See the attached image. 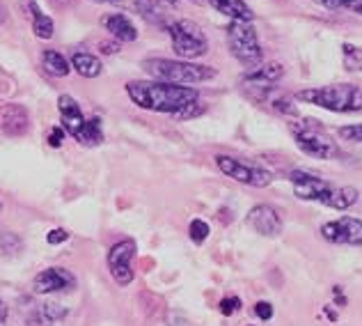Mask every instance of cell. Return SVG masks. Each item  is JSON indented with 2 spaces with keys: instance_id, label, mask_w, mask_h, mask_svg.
I'll return each mask as SVG.
<instances>
[{
  "instance_id": "cell-1",
  "label": "cell",
  "mask_w": 362,
  "mask_h": 326,
  "mask_svg": "<svg viewBox=\"0 0 362 326\" xmlns=\"http://www.w3.org/2000/svg\"><path fill=\"white\" fill-rule=\"evenodd\" d=\"M127 94L138 108L168 115H175L199 99V92L195 88L160 81H131L127 83Z\"/></svg>"
},
{
  "instance_id": "cell-2",
  "label": "cell",
  "mask_w": 362,
  "mask_h": 326,
  "mask_svg": "<svg viewBox=\"0 0 362 326\" xmlns=\"http://www.w3.org/2000/svg\"><path fill=\"white\" fill-rule=\"evenodd\" d=\"M142 67H145V72L154 81L173 83V85H195V83L211 81L216 76L214 67L195 64L186 60H168V57H151V60H145Z\"/></svg>"
},
{
  "instance_id": "cell-3",
  "label": "cell",
  "mask_w": 362,
  "mask_h": 326,
  "mask_svg": "<svg viewBox=\"0 0 362 326\" xmlns=\"http://www.w3.org/2000/svg\"><path fill=\"white\" fill-rule=\"evenodd\" d=\"M298 99L314 103V106H319V108L332 111V113H358V111H362V90L358 88V85H351V83L300 90Z\"/></svg>"
},
{
  "instance_id": "cell-4",
  "label": "cell",
  "mask_w": 362,
  "mask_h": 326,
  "mask_svg": "<svg viewBox=\"0 0 362 326\" xmlns=\"http://www.w3.org/2000/svg\"><path fill=\"white\" fill-rule=\"evenodd\" d=\"M170 40H173V51L181 60H197L209 51V42L204 30L199 28L195 21H188V18H179L168 26Z\"/></svg>"
},
{
  "instance_id": "cell-5",
  "label": "cell",
  "mask_w": 362,
  "mask_h": 326,
  "mask_svg": "<svg viewBox=\"0 0 362 326\" xmlns=\"http://www.w3.org/2000/svg\"><path fill=\"white\" fill-rule=\"evenodd\" d=\"M227 46L232 55L245 67H257L262 62V46L259 37L252 23L247 21H232L227 26Z\"/></svg>"
},
{
  "instance_id": "cell-6",
  "label": "cell",
  "mask_w": 362,
  "mask_h": 326,
  "mask_svg": "<svg viewBox=\"0 0 362 326\" xmlns=\"http://www.w3.org/2000/svg\"><path fill=\"white\" fill-rule=\"evenodd\" d=\"M291 133H293V140H296V147L303 154H308L312 159H332L337 154V147L319 131L314 120L291 124Z\"/></svg>"
},
{
  "instance_id": "cell-7",
  "label": "cell",
  "mask_w": 362,
  "mask_h": 326,
  "mask_svg": "<svg viewBox=\"0 0 362 326\" xmlns=\"http://www.w3.org/2000/svg\"><path fill=\"white\" fill-rule=\"evenodd\" d=\"M216 166L223 175L232 177L236 181L247 186H255V189H264L269 186L273 181V172L266 170L262 166H255V163H247L241 159H234V157H225V154H218L216 157Z\"/></svg>"
},
{
  "instance_id": "cell-8",
  "label": "cell",
  "mask_w": 362,
  "mask_h": 326,
  "mask_svg": "<svg viewBox=\"0 0 362 326\" xmlns=\"http://www.w3.org/2000/svg\"><path fill=\"white\" fill-rule=\"evenodd\" d=\"M133 260H136V242L133 239H122L115 246H110L108 251V271L115 278V283L127 287L133 283L136 271H133Z\"/></svg>"
},
{
  "instance_id": "cell-9",
  "label": "cell",
  "mask_w": 362,
  "mask_h": 326,
  "mask_svg": "<svg viewBox=\"0 0 362 326\" xmlns=\"http://www.w3.org/2000/svg\"><path fill=\"white\" fill-rule=\"evenodd\" d=\"M321 235L330 244L339 246H362V220L354 216H341L321 227Z\"/></svg>"
},
{
  "instance_id": "cell-10",
  "label": "cell",
  "mask_w": 362,
  "mask_h": 326,
  "mask_svg": "<svg viewBox=\"0 0 362 326\" xmlns=\"http://www.w3.org/2000/svg\"><path fill=\"white\" fill-rule=\"evenodd\" d=\"M247 225L262 237H278L282 232V216L273 205H257L247 214Z\"/></svg>"
},
{
  "instance_id": "cell-11",
  "label": "cell",
  "mask_w": 362,
  "mask_h": 326,
  "mask_svg": "<svg viewBox=\"0 0 362 326\" xmlns=\"http://www.w3.org/2000/svg\"><path fill=\"white\" fill-rule=\"evenodd\" d=\"M289 181L293 184V193L300 200H317V203H321L323 196L330 191L328 181H323L321 177L310 175V172H303V170L289 172Z\"/></svg>"
},
{
  "instance_id": "cell-12",
  "label": "cell",
  "mask_w": 362,
  "mask_h": 326,
  "mask_svg": "<svg viewBox=\"0 0 362 326\" xmlns=\"http://www.w3.org/2000/svg\"><path fill=\"white\" fill-rule=\"evenodd\" d=\"M74 285H76V278L69 269H64V266H51V269H44L35 278V292L37 294L64 292V290H71Z\"/></svg>"
},
{
  "instance_id": "cell-13",
  "label": "cell",
  "mask_w": 362,
  "mask_h": 326,
  "mask_svg": "<svg viewBox=\"0 0 362 326\" xmlns=\"http://www.w3.org/2000/svg\"><path fill=\"white\" fill-rule=\"evenodd\" d=\"M284 74V67L280 62H266L259 67H252L250 72L243 76V85L250 90H271L275 81H280Z\"/></svg>"
},
{
  "instance_id": "cell-14",
  "label": "cell",
  "mask_w": 362,
  "mask_h": 326,
  "mask_svg": "<svg viewBox=\"0 0 362 326\" xmlns=\"http://www.w3.org/2000/svg\"><path fill=\"white\" fill-rule=\"evenodd\" d=\"M0 129L12 138L25 136L28 129H30V115H28L25 106H21V103H9V106H5L3 115H0Z\"/></svg>"
},
{
  "instance_id": "cell-15",
  "label": "cell",
  "mask_w": 362,
  "mask_h": 326,
  "mask_svg": "<svg viewBox=\"0 0 362 326\" xmlns=\"http://www.w3.org/2000/svg\"><path fill=\"white\" fill-rule=\"evenodd\" d=\"M58 108H60L62 129L66 133H71L74 138H78V133L83 131V124H85L81 106L76 103L74 97H69V94H62V97L58 99Z\"/></svg>"
},
{
  "instance_id": "cell-16",
  "label": "cell",
  "mask_w": 362,
  "mask_h": 326,
  "mask_svg": "<svg viewBox=\"0 0 362 326\" xmlns=\"http://www.w3.org/2000/svg\"><path fill=\"white\" fill-rule=\"evenodd\" d=\"M101 23L106 26V30L115 37L117 42H136L138 40V30L136 26L131 23V18L127 14H106L101 18Z\"/></svg>"
},
{
  "instance_id": "cell-17",
  "label": "cell",
  "mask_w": 362,
  "mask_h": 326,
  "mask_svg": "<svg viewBox=\"0 0 362 326\" xmlns=\"http://www.w3.org/2000/svg\"><path fill=\"white\" fill-rule=\"evenodd\" d=\"M214 5L216 12H221L225 16H230L232 21H247L252 23V9L245 5V0H209Z\"/></svg>"
},
{
  "instance_id": "cell-18",
  "label": "cell",
  "mask_w": 362,
  "mask_h": 326,
  "mask_svg": "<svg viewBox=\"0 0 362 326\" xmlns=\"http://www.w3.org/2000/svg\"><path fill=\"white\" fill-rule=\"evenodd\" d=\"M323 205H328L332 209H339V212H344V209L354 207L358 203V191L354 186H341V189H330L326 196L321 200Z\"/></svg>"
},
{
  "instance_id": "cell-19",
  "label": "cell",
  "mask_w": 362,
  "mask_h": 326,
  "mask_svg": "<svg viewBox=\"0 0 362 326\" xmlns=\"http://www.w3.org/2000/svg\"><path fill=\"white\" fill-rule=\"evenodd\" d=\"M71 69H76L81 76H85V79H97L103 69V64L94 53L78 51L71 55Z\"/></svg>"
},
{
  "instance_id": "cell-20",
  "label": "cell",
  "mask_w": 362,
  "mask_h": 326,
  "mask_svg": "<svg viewBox=\"0 0 362 326\" xmlns=\"http://www.w3.org/2000/svg\"><path fill=\"white\" fill-rule=\"evenodd\" d=\"M42 67L46 74L55 76V79H64V76L71 72V62L66 60L62 53L51 51V49L42 53Z\"/></svg>"
},
{
  "instance_id": "cell-21",
  "label": "cell",
  "mask_w": 362,
  "mask_h": 326,
  "mask_svg": "<svg viewBox=\"0 0 362 326\" xmlns=\"http://www.w3.org/2000/svg\"><path fill=\"white\" fill-rule=\"evenodd\" d=\"M83 145L94 147V145H101L103 142V131H101V120L99 118H92V120H85L83 124V131L78 133V138Z\"/></svg>"
},
{
  "instance_id": "cell-22",
  "label": "cell",
  "mask_w": 362,
  "mask_h": 326,
  "mask_svg": "<svg viewBox=\"0 0 362 326\" xmlns=\"http://www.w3.org/2000/svg\"><path fill=\"white\" fill-rule=\"evenodd\" d=\"M341 55H344L346 72H362V49L354 44H341Z\"/></svg>"
},
{
  "instance_id": "cell-23",
  "label": "cell",
  "mask_w": 362,
  "mask_h": 326,
  "mask_svg": "<svg viewBox=\"0 0 362 326\" xmlns=\"http://www.w3.org/2000/svg\"><path fill=\"white\" fill-rule=\"evenodd\" d=\"M317 5L326 7V9H346V12H354V14H360L362 16V0H314Z\"/></svg>"
},
{
  "instance_id": "cell-24",
  "label": "cell",
  "mask_w": 362,
  "mask_h": 326,
  "mask_svg": "<svg viewBox=\"0 0 362 326\" xmlns=\"http://www.w3.org/2000/svg\"><path fill=\"white\" fill-rule=\"evenodd\" d=\"M21 251H23V242L16 232H5L0 237V253H5L7 257H14Z\"/></svg>"
},
{
  "instance_id": "cell-25",
  "label": "cell",
  "mask_w": 362,
  "mask_h": 326,
  "mask_svg": "<svg viewBox=\"0 0 362 326\" xmlns=\"http://www.w3.org/2000/svg\"><path fill=\"white\" fill-rule=\"evenodd\" d=\"M33 30H35L37 37H40V40H51V37H53V30H55L53 18H51V16H46V14H37V16H33Z\"/></svg>"
},
{
  "instance_id": "cell-26",
  "label": "cell",
  "mask_w": 362,
  "mask_h": 326,
  "mask_svg": "<svg viewBox=\"0 0 362 326\" xmlns=\"http://www.w3.org/2000/svg\"><path fill=\"white\" fill-rule=\"evenodd\" d=\"M209 225L204 223L202 218H195V220H190V227H188V235H190V239H193L195 244H204L206 242V237H209Z\"/></svg>"
},
{
  "instance_id": "cell-27",
  "label": "cell",
  "mask_w": 362,
  "mask_h": 326,
  "mask_svg": "<svg viewBox=\"0 0 362 326\" xmlns=\"http://www.w3.org/2000/svg\"><path fill=\"white\" fill-rule=\"evenodd\" d=\"M204 113V103L202 101H193V103H188L186 108H181L179 113H175L173 118H177V120H190V118H197V115H202Z\"/></svg>"
},
{
  "instance_id": "cell-28",
  "label": "cell",
  "mask_w": 362,
  "mask_h": 326,
  "mask_svg": "<svg viewBox=\"0 0 362 326\" xmlns=\"http://www.w3.org/2000/svg\"><path fill=\"white\" fill-rule=\"evenodd\" d=\"M271 106L278 113H282V115H289V118H296V115H298V108L293 106L291 99H287V97H275L271 101Z\"/></svg>"
},
{
  "instance_id": "cell-29",
  "label": "cell",
  "mask_w": 362,
  "mask_h": 326,
  "mask_svg": "<svg viewBox=\"0 0 362 326\" xmlns=\"http://www.w3.org/2000/svg\"><path fill=\"white\" fill-rule=\"evenodd\" d=\"M339 138H344L349 142H362V124H349V127H341Z\"/></svg>"
},
{
  "instance_id": "cell-30",
  "label": "cell",
  "mask_w": 362,
  "mask_h": 326,
  "mask_svg": "<svg viewBox=\"0 0 362 326\" xmlns=\"http://www.w3.org/2000/svg\"><path fill=\"white\" fill-rule=\"evenodd\" d=\"M44 315L49 317L51 322H55V320H64L66 317V308L64 305H60V303H53V301H49V303H44Z\"/></svg>"
},
{
  "instance_id": "cell-31",
  "label": "cell",
  "mask_w": 362,
  "mask_h": 326,
  "mask_svg": "<svg viewBox=\"0 0 362 326\" xmlns=\"http://www.w3.org/2000/svg\"><path fill=\"white\" fill-rule=\"evenodd\" d=\"M241 299L239 296H227V299H223L221 301V313L225 315V317H230V315H234V313H239L241 310Z\"/></svg>"
},
{
  "instance_id": "cell-32",
  "label": "cell",
  "mask_w": 362,
  "mask_h": 326,
  "mask_svg": "<svg viewBox=\"0 0 362 326\" xmlns=\"http://www.w3.org/2000/svg\"><path fill=\"white\" fill-rule=\"evenodd\" d=\"M25 324H28V326H53V322H51L49 317H46L44 310H35V313H30V315H28Z\"/></svg>"
},
{
  "instance_id": "cell-33",
  "label": "cell",
  "mask_w": 362,
  "mask_h": 326,
  "mask_svg": "<svg viewBox=\"0 0 362 326\" xmlns=\"http://www.w3.org/2000/svg\"><path fill=\"white\" fill-rule=\"evenodd\" d=\"M255 313H257V317H259V320L269 322L273 317V305L269 301H259L255 305Z\"/></svg>"
},
{
  "instance_id": "cell-34",
  "label": "cell",
  "mask_w": 362,
  "mask_h": 326,
  "mask_svg": "<svg viewBox=\"0 0 362 326\" xmlns=\"http://www.w3.org/2000/svg\"><path fill=\"white\" fill-rule=\"evenodd\" d=\"M66 239H69V232H66V230H51V232L46 235V242H49L51 246H55V244H64Z\"/></svg>"
},
{
  "instance_id": "cell-35",
  "label": "cell",
  "mask_w": 362,
  "mask_h": 326,
  "mask_svg": "<svg viewBox=\"0 0 362 326\" xmlns=\"http://www.w3.org/2000/svg\"><path fill=\"white\" fill-rule=\"evenodd\" d=\"M62 138H64V129L53 127L51 133H49V145H51V147H60V145H62Z\"/></svg>"
},
{
  "instance_id": "cell-36",
  "label": "cell",
  "mask_w": 362,
  "mask_h": 326,
  "mask_svg": "<svg viewBox=\"0 0 362 326\" xmlns=\"http://www.w3.org/2000/svg\"><path fill=\"white\" fill-rule=\"evenodd\" d=\"M168 326H193L190 324L184 315H179V313H170L168 315Z\"/></svg>"
},
{
  "instance_id": "cell-37",
  "label": "cell",
  "mask_w": 362,
  "mask_h": 326,
  "mask_svg": "<svg viewBox=\"0 0 362 326\" xmlns=\"http://www.w3.org/2000/svg\"><path fill=\"white\" fill-rule=\"evenodd\" d=\"M119 46L117 44H110V42H101V53H117Z\"/></svg>"
},
{
  "instance_id": "cell-38",
  "label": "cell",
  "mask_w": 362,
  "mask_h": 326,
  "mask_svg": "<svg viewBox=\"0 0 362 326\" xmlns=\"http://www.w3.org/2000/svg\"><path fill=\"white\" fill-rule=\"evenodd\" d=\"M7 320V305L3 303V299H0V324H3Z\"/></svg>"
},
{
  "instance_id": "cell-39",
  "label": "cell",
  "mask_w": 362,
  "mask_h": 326,
  "mask_svg": "<svg viewBox=\"0 0 362 326\" xmlns=\"http://www.w3.org/2000/svg\"><path fill=\"white\" fill-rule=\"evenodd\" d=\"M97 3H112V0H97Z\"/></svg>"
},
{
  "instance_id": "cell-40",
  "label": "cell",
  "mask_w": 362,
  "mask_h": 326,
  "mask_svg": "<svg viewBox=\"0 0 362 326\" xmlns=\"http://www.w3.org/2000/svg\"><path fill=\"white\" fill-rule=\"evenodd\" d=\"M0 207H3V203H0Z\"/></svg>"
},
{
  "instance_id": "cell-41",
  "label": "cell",
  "mask_w": 362,
  "mask_h": 326,
  "mask_svg": "<svg viewBox=\"0 0 362 326\" xmlns=\"http://www.w3.org/2000/svg\"><path fill=\"white\" fill-rule=\"evenodd\" d=\"M195 3H199V0H195Z\"/></svg>"
}]
</instances>
